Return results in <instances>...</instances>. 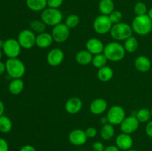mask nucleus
I'll list each match as a JSON object with an SVG mask.
<instances>
[{
  "label": "nucleus",
  "instance_id": "obj_1",
  "mask_svg": "<svg viewBox=\"0 0 152 151\" xmlns=\"http://www.w3.org/2000/svg\"><path fill=\"white\" fill-rule=\"evenodd\" d=\"M126 50L124 46L119 41H114L108 43L105 45L103 54L108 61L117 62L123 60L126 56Z\"/></svg>",
  "mask_w": 152,
  "mask_h": 151
},
{
  "label": "nucleus",
  "instance_id": "obj_2",
  "mask_svg": "<svg viewBox=\"0 0 152 151\" xmlns=\"http://www.w3.org/2000/svg\"><path fill=\"white\" fill-rule=\"evenodd\" d=\"M132 28L137 35L147 36L152 31V21L148 14L137 16L132 21Z\"/></svg>",
  "mask_w": 152,
  "mask_h": 151
},
{
  "label": "nucleus",
  "instance_id": "obj_3",
  "mask_svg": "<svg viewBox=\"0 0 152 151\" xmlns=\"http://www.w3.org/2000/svg\"><path fill=\"white\" fill-rule=\"evenodd\" d=\"M6 72L12 78H22L26 72V68L22 60L18 58L8 59L5 62Z\"/></svg>",
  "mask_w": 152,
  "mask_h": 151
},
{
  "label": "nucleus",
  "instance_id": "obj_4",
  "mask_svg": "<svg viewBox=\"0 0 152 151\" xmlns=\"http://www.w3.org/2000/svg\"><path fill=\"white\" fill-rule=\"evenodd\" d=\"M132 33L133 30L132 26L126 22H120L113 25L110 31L111 36L117 41H125L132 36Z\"/></svg>",
  "mask_w": 152,
  "mask_h": 151
},
{
  "label": "nucleus",
  "instance_id": "obj_5",
  "mask_svg": "<svg viewBox=\"0 0 152 151\" xmlns=\"http://www.w3.org/2000/svg\"><path fill=\"white\" fill-rule=\"evenodd\" d=\"M63 15L59 9L46 7L41 13V20L48 26L54 27L62 23Z\"/></svg>",
  "mask_w": 152,
  "mask_h": 151
},
{
  "label": "nucleus",
  "instance_id": "obj_6",
  "mask_svg": "<svg viewBox=\"0 0 152 151\" xmlns=\"http://www.w3.org/2000/svg\"><path fill=\"white\" fill-rule=\"evenodd\" d=\"M113 26L112 22L110 20L108 16L105 15H99L96 16L93 22V28L96 33L104 35L110 33L111 28Z\"/></svg>",
  "mask_w": 152,
  "mask_h": 151
},
{
  "label": "nucleus",
  "instance_id": "obj_7",
  "mask_svg": "<svg viewBox=\"0 0 152 151\" xmlns=\"http://www.w3.org/2000/svg\"><path fill=\"white\" fill-rule=\"evenodd\" d=\"M37 36L31 29L22 30L18 35L17 40L22 48L29 50L36 45Z\"/></svg>",
  "mask_w": 152,
  "mask_h": 151
},
{
  "label": "nucleus",
  "instance_id": "obj_8",
  "mask_svg": "<svg viewBox=\"0 0 152 151\" xmlns=\"http://www.w3.org/2000/svg\"><path fill=\"white\" fill-rule=\"evenodd\" d=\"M108 123L112 125H120L126 118V112L123 107L120 105H113L108 110L106 115Z\"/></svg>",
  "mask_w": 152,
  "mask_h": 151
},
{
  "label": "nucleus",
  "instance_id": "obj_9",
  "mask_svg": "<svg viewBox=\"0 0 152 151\" xmlns=\"http://www.w3.org/2000/svg\"><path fill=\"white\" fill-rule=\"evenodd\" d=\"M3 52L8 59L18 58L22 50V47L19 41L16 38H7L4 41V47L2 48Z\"/></svg>",
  "mask_w": 152,
  "mask_h": 151
},
{
  "label": "nucleus",
  "instance_id": "obj_10",
  "mask_svg": "<svg viewBox=\"0 0 152 151\" xmlns=\"http://www.w3.org/2000/svg\"><path fill=\"white\" fill-rule=\"evenodd\" d=\"M51 35L56 43H63L69 38L70 28L65 23H60L53 27Z\"/></svg>",
  "mask_w": 152,
  "mask_h": 151
},
{
  "label": "nucleus",
  "instance_id": "obj_11",
  "mask_svg": "<svg viewBox=\"0 0 152 151\" xmlns=\"http://www.w3.org/2000/svg\"><path fill=\"white\" fill-rule=\"evenodd\" d=\"M120 126L122 133L131 135L138 130L140 127V121L136 116L131 115L126 117Z\"/></svg>",
  "mask_w": 152,
  "mask_h": 151
},
{
  "label": "nucleus",
  "instance_id": "obj_12",
  "mask_svg": "<svg viewBox=\"0 0 152 151\" xmlns=\"http://www.w3.org/2000/svg\"><path fill=\"white\" fill-rule=\"evenodd\" d=\"M88 136L85 130L81 129H74L70 132L68 140L71 144L74 146H82L87 142Z\"/></svg>",
  "mask_w": 152,
  "mask_h": 151
},
{
  "label": "nucleus",
  "instance_id": "obj_13",
  "mask_svg": "<svg viewBox=\"0 0 152 151\" xmlns=\"http://www.w3.org/2000/svg\"><path fill=\"white\" fill-rule=\"evenodd\" d=\"M65 59V53L60 48H53L47 55V62L51 67H57L62 63Z\"/></svg>",
  "mask_w": 152,
  "mask_h": 151
},
{
  "label": "nucleus",
  "instance_id": "obj_14",
  "mask_svg": "<svg viewBox=\"0 0 152 151\" xmlns=\"http://www.w3.org/2000/svg\"><path fill=\"white\" fill-rule=\"evenodd\" d=\"M83 108V102L78 97H71L66 101L65 104V110L69 114H77L81 111Z\"/></svg>",
  "mask_w": 152,
  "mask_h": 151
},
{
  "label": "nucleus",
  "instance_id": "obj_15",
  "mask_svg": "<svg viewBox=\"0 0 152 151\" xmlns=\"http://www.w3.org/2000/svg\"><path fill=\"white\" fill-rule=\"evenodd\" d=\"M86 50H88L93 56L103 53L105 45L102 41L97 38H91L86 43Z\"/></svg>",
  "mask_w": 152,
  "mask_h": 151
},
{
  "label": "nucleus",
  "instance_id": "obj_16",
  "mask_svg": "<svg viewBox=\"0 0 152 151\" xmlns=\"http://www.w3.org/2000/svg\"><path fill=\"white\" fill-rule=\"evenodd\" d=\"M116 145L120 150L127 151L133 146V139L129 134L122 133L116 138Z\"/></svg>",
  "mask_w": 152,
  "mask_h": 151
},
{
  "label": "nucleus",
  "instance_id": "obj_17",
  "mask_svg": "<svg viewBox=\"0 0 152 151\" xmlns=\"http://www.w3.org/2000/svg\"><path fill=\"white\" fill-rule=\"evenodd\" d=\"M107 107H108V103L106 101L102 98H98L92 101L91 103L90 104L89 109L92 114L97 115L105 113Z\"/></svg>",
  "mask_w": 152,
  "mask_h": 151
},
{
  "label": "nucleus",
  "instance_id": "obj_18",
  "mask_svg": "<svg viewBox=\"0 0 152 151\" xmlns=\"http://www.w3.org/2000/svg\"><path fill=\"white\" fill-rule=\"evenodd\" d=\"M53 38L52 37L51 33H42L37 36V39H36V45L39 48L45 49L50 47L53 44Z\"/></svg>",
  "mask_w": 152,
  "mask_h": 151
},
{
  "label": "nucleus",
  "instance_id": "obj_19",
  "mask_svg": "<svg viewBox=\"0 0 152 151\" xmlns=\"http://www.w3.org/2000/svg\"><path fill=\"white\" fill-rule=\"evenodd\" d=\"M134 66L139 72L146 73L151 69V60L145 56H140L135 59Z\"/></svg>",
  "mask_w": 152,
  "mask_h": 151
},
{
  "label": "nucleus",
  "instance_id": "obj_20",
  "mask_svg": "<svg viewBox=\"0 0 152 151\" xmlns=\"http://www.w3.org/2000/svg\"><path fill=\"white\" fill-rule=\"evenodd\" d=\"M93 55L87 50H81L76 54L75 59L77 63L80 65H89L92 62L93 59Z\"/></svg>",
  "mask_w": 152,
  "mask_h": 151
},
{
  "label": "nucleus",
  "instance_id": "obj_21",
  "mask_svg": "<svg viewBox=\"0 0 152 151\" xmlns=\"http://www.w3.org/2000/svg\"><path fill=\"white\" fill-rule=\"evenodd\" d=\"M25 84L22 78H13L8 85V90L11 94L19 95L24 90Z\"/></svg>",
  "mask_w": 152,
  "mask_h": 151
},
{
  "label": "nucleus",
  "instance_id": "obj_22",
  "mask_svg": "<svg viewBox=\"0 0 152 151\" xmlns=\"http://www.w3.org/2000/svg\"><path fill=\"white\" fill-rule=\"evenodd\" d=\"M113 76H114V71L111 67L105 65L98 69L97 78L102 82L109 81L113 78Z\"/></svg>",
  "mask_w": 152,
  "mask_h": 151
},
{
  "label": "nucleus",
  "instance_id": "obj_23",
  "mask_svg": "<svg viewBox=\"0 0 152 151\" xmlns=\"http://www.w3.org/2000/svg\"><path fill=\"white\" fill-rule=\"evenodd\" d=\"M98 7L101 14L109 16L114 10V3L113 0H100Z\"/></svg>",
  "mask_w": 152,
  "mask_h": 151
},
{
  "label": "nucleus",
  "instance_id": "obj_24",
  "mask_svg": "<svg viewBox=\"0 0 152 151\" xmlns=\"http://www.w3.org/2000/svg\"><path fill=\"white\" fill-rule=\"evenodd\" d=\"M27 7L34 12H40L47 7V0H26Z\"/></svg>",
  "mask_w": 152,
  "mask_h": 151
},
{
  "label": "nucleus",
  "instance_id": "obj_25",
  "mask_svg": "<svg viewBox=\"0 0 152 151\" xmlns=\"http://www.w3.org/2000/svg\"><path fill=\"white\" fill-rule=\"evenodd\" d=\"M114 133H115V130H114V125L109 124V123L102 125L100 130L101 138L105 141L111 140L114 137Z\"/></svg>",
  "mask_w": 152,
  "mask_h": 151
},
{
  "label": "nucleus",
  "instance_id": "obj_26",
  "mask_svg": "<svg viewBox=\"0 0 152 151\" xmlns=\"http://www.w3.org/2000/svg\"><path fill=\"white\" fill-rule=\"evenodd\" d=\"M123 46H124V48L126 52L132 53H134L137 50L138 47H139V42H138L137 38L132 36L126 40H125L124 45Z\"/></svg>",
  "mask_w": 152,
  "mask_h": 151
},
{
  "label": "nucleus",
  "instance_id": "obj_27",
  "mask_svg": "<svg viewBox=\"0 0 152 151\" xmlns=\"http://www.w3.org/2000/svg\"><path fill=\"white\" fill-rule=\"evenodd\" d=\"M136 117L140 121V123L148 122L151 118V110L148 108H141L136 111Z\"/></svg>",
  "mask_w": 152,
  "mask_h": 151
},
{
  "label": "nucleus",
  "instance_id": "obj_28",
  "mask_svg": "<svg viewBox=\"0 0 152 151\" xmlns=\"http://www.w3.org/2000/svg\"><path fill=\"white\" fill-rule=\"evenodd\" d=\"M13 127V124L9 117L6 115L0 116V132L3 133H7L10 132Z\"/></svg>",
  "mask_w": 152,
  "mask_h": 151
},
{
  "label": "nucleus",
  "instance_id": "obj_29",
  "mask_svg": "<svg viewBox=\"0 0 152 151\" xmlns=\"http://www.w3.org/2000/svg\"><path fill=\"white\" fill-rule=\"evenodd\" d=\"M108 59L105 57V55L102 53H99V54L94 55L93 56V59H92V65L94 68L99 69V68H102V67L105 66L108 62Z\"/></svg>",
  "mask_w": 152,
  "mask_h": 151
},
{
  "label": "nucleus",
  "instance_id": "obj_30",
  "mask_svg": "<svg viewBox=\"0 0 152 151\" xmlns=\"http://www.w3.org/2000/svg\"><path fill=\"white\" fill-rule=\"evenodd\" d=\"M47 25L42 20H33L30 22V28L34 33L39 34L45 32Z\"/></svg>",
  "mask_w": 152,
  "mask_h": 151
},
{
  "label": "nucleus",
  "instance_id": "obj_31",
  "mask_svg": "<svg viewBox=\"0 0 152 151\" xmlns=\"http://www.w3.org/2000/svg\"><path fill=\"white\" fill-rule=\"evenodd\" d=\"M80 22V19L78 15L71 14L69 16H68V17L66 18L65 24L70 29H73V28H75L76 27L78 26Z\"/></svg>",
  "mask_w": 152,
  "mask_h": 151
},
{
  "label": "nucleus",
  "instance_id": "obj_32",
  "mask_svg": "<svg viewBox=\"0 0 152 151\" xmlns=\"http://www.w3.org/2000/svg\"><path fill=\"white\" fill-rule=\"evenodd\" d=\"M134 11L137 16H142L148 13V7L142 1H138L134 7Z\"/></svg>",
  "mask_w": 152,
  "mask_h": 151
},
{
  "label": "nucleus",
  "instance_id": "obj_33",
  "mask_svg": "<svg viewBox=\"0 0 152 151\" xmlns=\"http://www.w3.org/2000/svg\"><path fill=\"white\" fill-rule=\"evenodd\" d=\"M110 20L112 22L113 25H115V24L120 23L122 22V19H123V13L120 11V10H114L111 14L108 16Z\"/></svg>",
  "mask_w": 152,
  "mask_h": 151
},
{
  "label": "nucleus",
  "instance_id": "obj_34",
  "mask_svg": "<svg viewBox=\"0 0 152 151\" xmlns=\"http://www.w3.org/2000/svg\"><path fill=\"white\" fill-rule=\"evenodd\" d=\"M64 0H47L48 7L59 9L63 4Z\"/></svg>",
  "mask_w": 152,
  "mask_h": 151
},
{
  "label": "nucleus",
  "instance_id": "obj_35",
  "mask_svg": "<svg viewBox=\"0 0 152 151\" xmlns=\"http://www.w3.org/2000/svg\"><path fill=\"white\" fill-rule=\"evenodd\" d=\"M85 131H86V135H87L88 138H90V139L96 137V135H97V130H96L95 127H88Z\"/></svg>",
  "mask_w": 152,
  "mask_h": 151
},
{
  "label": "nucleus",
  "instance_id": "obj_36",
  "mask_svg": "<svg viewBox=\"0 0 152 151\" xmlns=\"http://www.w3.org/2000/svg\"><path fill=\"white\" fill-rule=\"evenodd\" d=\"M105 146L101 142H95L92 144V150L93 151H104Z\"/></svg>",
  "mask_w": 152,
  "mask_h": 151
},
{
  "label": "nucleus",
  "instance_id": "obj_37",
  "mask_svg": "<svg viewBox=\"0 0 152 151\" xmlns=\"http://www.w3.org/2000/svg\"><path fill=\"white\" fill-rule=\"evenodd\" d=\"M0 151H9L8 143L2 138H0Z\"/></svg>",
  "mask_w": 152,
  "mask_h": 151
},
{
  "label": "nucleus",
  "instance_id": "obj_38",
  "mask_svg": "<svg viewBox=\"0 0 152 151\" xmlns=\"http://www.w3.org/2000/svg\"><path fill=\"white\" fill-rule=\"evenodd\" d=\"M145 133L148 137L152 139V120L148 121L145 126Z\"/></svg>",
  "mask_w": 152,
  "mask_h": 151
},
{
  "label": "nucleus",
  "instance_id": "obj_39",
  "mask_svg": "<svg viewBox=\"0 0 152 151\" xmlns=\"http://www.w3.org/2000/svg\"><path fill=\"white\" fill-rule=\"evenodd\" d=\"M19 151H37L36 148L34 147V146L32 145H30V144H26V145H24Z\"/></svg>",
  "mask_w": 152,
  "mask_h": 151
},
{
  "label": "nucleus",
  "instance_id": "obj_40",
  "mask_svg": "<svg viewBox=\"0 0 152 151\" xmlns=\"http://www.w3.org/2000/svg\"><path fill=\"white\" fill-rule=\"evenodd\" d=\"M104 151H120V149L117 147V145H109L106 147Z\"/></svg>",
  "mask_w": 152,
  "mask_h": 151
},
{
  "label": "nucleus",
  "instance_id": "obj_41",
  "mask_svg": "<svg viewBox=\"0 0 152 151\" xmlns=\"http://www.w3.org/2000/svg\"><path fill=\"white\" fill-rule=\"evenodd\" d=\"M5 71H6L5 63H4V62H2L0 61V75H1V74L4 73Z\"/></svg>",
  "mask_w": 152,
  "mask_h": 151
},
{
  "label": "nucleus",
  "instance_id": "obj_42",
  "mask_svg": "<svg viewBox=\"0 0 152 151\" xmlns=\"http://www.w3.org/2000/svg\"><path fill=\"white\" fill-rule=\"evenodd\" d=\"M4 112V103L2 102V101L0 100V116L3 115Z\"/></svg>",
  "mask_w": 152,
  "mask_h": 151
},
{
  "label": "nucleus",
  "instance_id": "obj_43",
  "mask_svg": "<svg viewBox=\"0 0 152 151\" xmlns=\"http://www.w3.org/2000/svg\"><path fill=\"white\" fill-rule=\"evenodd\" d=\"M100 121H101V123L103 124V125H104V124H108V118H107L106 116L102 117V118L100 119Z\"/></svg>",
  "mask_w": 152,
  "mask_h": 151
},
{
  "label": "nucleus",
  "instance_id": "obj_44",
  "mask_svg": "<svg viewBox=\"0 0 152 151\" xmlns=\"http://www.w3.org/2000/svg\"><path fill=\"white\" fill-rule=\"evenodd\" d=\"M147 14H148V16H149V18L151 19V21H152V7L148 10V13H147Z\"/></svg>",
  "mask_w": 152,
  "mask_h": 151
},
{
  "label": "nucleus",
  "instance_id": "obj_45",
  "mask_svg": "<svg viewBox=\"0 0 152 151\" xmlns=\"http://www.w3.org/2000/svg\"><path fill=\"white\" fill-rule=\"evenodd\" d=\"M4 41H3L2 39H0V49H2L4 47Z\"/></svg>",
  "mask_w": 152,
  "mask_h": 151
},
{
  "label": "nucleus",
  "instance_id": "obj_46",
  "mask_svg": "<svg viewBox=\"0 0 152 151\" xmlns=\"http://www.w3.org/2000/svg\"><path fill=\"white\" fill-rule=\"evenodd\" d=\"M1 56H2V52H1V49H0V60H1Z\"/></svg>",
  "mask_w": 152,
  "mask_h": 151
},
{
  "label": "nucleus",
  "instance_id": "obj_47",
  "mask_svg": "<svg viewBox=\"0 0 152 151\" xmlns=\"http://www.w3.org/2000/svg\"><path fill=\"white\" fill-rule=\"evenodd\" d=\"M127 151H138V150H133V149H130V150H127Z\"/></svg>",
  "mask_w": 152,
  "mask_h": 151
},
{
  "label": "nucleus",
  "instance_id": "obj_48",
  "mask_svg": "<svg viewBox=\"0 0 152 151\" xmlns=\"http://www.w3.org/2000/svg\"><path fill=\"white\" fill-rule=\"evenodd\" d=\"M151 116H152V107H151Z\"/></svg>",
  "mask_w": 152,
  "mask_h": 151
}]
</instances>
